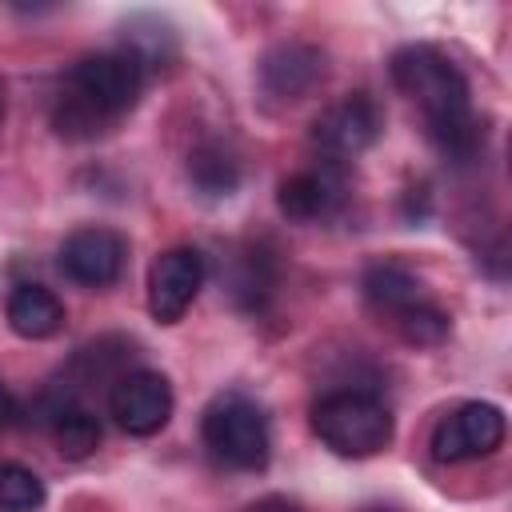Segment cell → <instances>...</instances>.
Segmentation results:
<instances>
[{
  "label": "cell",
  "instance_id": "21",
  "mask_svg": "<svg viewBox=\"0 0 512 512\" xmlns=\"http://www.w3.org/2000/svg\"><path fill=\"white\" fill-rule=\"evenodd\" d=\"M360 512H400V508H388V504H372V508H360Z\"/></svg>",
  "mask_w": 512,
  "mask_h": 512
},
{
  "label": "cell",
  "instance_id": "16",
  "mask_svg": "<svg viewBox=\"0 0 512 512\" xmlns=\"http://www.w3.org/2000/svg\"><path fill=\"white\" fill-rule=\"evenodd\" d=\"M232 296L248 312H260L268 304V296H272V264H268V256L260 248L240 256V264L232 272Z\"/></svg>",
  "mask_w": 512,
  "mask_h": 512
},
{
  "label": "cell",
  "instance_id": "17",
  "mask_svg": "<svg viewBox=\"0 0 512 512\" xmlns=\"http://www.w3.org/2000/svg\"><path fill=\"white\" fill-rule=\"evenodd\" d=\"M48 500L44 480L24 464H0V512H40Z\"/></svg>",
  "mask_w": 512,
  "mask_h": 512
},
{
  "label": "cell",
  "instance_id": "12",
  "mask_svg": "<svg viewBox=\"0 0 512 512\" xmlns=\"http://www.w3.org/2000/svg\"><path fill=\"white\" fill-rule=\"evenodd\" d=\"M8 328L24 340H48L64 328V304L44 284H16L8 292Z\"/></svg>",
  "mask_w": 512,
  "mask_h": 512
},
{
  "label": "cell",
  "instance_id": "11",
  "mask_svg": "<svg viewBox=\"0 0 512 512\" xmlns=\"http://www.w3.org/2000/svg\"><path fill=\"white\" fill-rule=\"evenodd\" d=\"M324 80V52L300 40L276 44L264 60H260V84L268 96L280 100H300L308 96L316 84Z\"/></svg>",
  "mask_w": 512,
  "mask_h": 512
},
{
  "label": "cell",
  "instance_id": "22",
  "mask_svg": "<svg viewBox=\"0 0 512 512\" xmlns=\"http://www.w3.org/2000/svg\"><path fill=\"white\" fill-rule=\"evenodd\" d=\"M0 116H4V100H0Z\"/></svg>",
  "mask_w": 512,
  "mask_h": 512
},
{
  "label": "cell",
  "instance_id": "6",
  "mask_svg": "<svg viewBox=\"0 0 512 512\" xmlns=\"http://www.w3.org/2000/svg\"><path fill=\"white\" fill-rule=\"evenodd\" d=\"M204 272L208 268H204L200 248L180 244V248L160 252L148 268V312H152V320L156 324H176L192 308L196 292L204 288Z\"/></svg>",
  "mask_w": 512,
  "mask_h": 512
},
{
  "label": "cell",
  "instance_id": "10",
  "mask_svg": "<svg viewBox=\"0 0 512 512\" xmlns=\"http://www.w3.org/2000/svg\"><path fill=\"white\" fill-rule=\"evenodd\" d=\"M344 188H348L344 164L316 160L312 168H300V172H292V176L280 184L276 204H280V212H284L288 220L312 224V220H324V216H332V212L340 208Z\"/></svg>",
  "mask_w": 512,
  "mask_h": 512
},
{
  "label": "cell",
  "instance_id": "20",
  "mask_svg": "<svg viewBox=\"0 0 512 512\" xmlns=\"http://www.w3.org/2000/svg\"><path fill=\"white\" fill-rule=\"evenodd\" d=\"M12 420H16V400H12V392H8L4 380H0V428L12 424Z\"/></svg>",
  "mask_w": 512,
  "mask_h": 512
},
{
  "label": "cell",
  "instance_id": "3",
  "mask_svg": "<svg viewBox=\"0 0 512 512\" xmlns=\"http://www.w3.org/2000/svg\"><path fill=\"white\" fill-rule=\"evenodd\" d=\"M392 408L364 388H336L312 404V432L324 448L348 460L376 456L392 444Z\"/></svg>",
  "mask_w": 512,
  "mask_h": 512
},
{
  "label": "cell",
  "instance_id": "1",
  "mask_svg": "<svg viewBox=\"0 0 512 512\" xmlns=\"http://www.w3.org/2000/svg\"><path fill=\"white\" fill-rule=\"evenodd\" d=\"M392 80L420 108L424 132L444 160H452V164L476 160V152L484 148V124L472 112L464 72L440 48L404 44L392 56Z\"/></svg>",
  "mask_w": 512,
  "mask_h": 512
},
{
  "label": "cell",
  "instance_id": "8",
  "mask_svg": "<svg viewBox=\"0 0 512 512\" xmlns=\"http://www.w3.org/2000/svg\"><path fill=\"white\" fill-rule=\"evenodd\" d=\"M128 260V244L112 228H76L60 244V272L80 288H108L120 280Z\"/></svg>",
  "mask_w": 512,
  "mask_h": 512
},
{
  "label": "cell",
  "instance_id": "7",
  "mask_svg": "<svg viewBox=\"0 0 512 512\" xmlns=\"http://www.w3.org/2000/svg\"><path fill=\"white\" fill-rule=\"evenodd\" d=\"M172 404H176L172 384L152 368H136V372L116 376L112 392H108V408L128 436H156L168 424Z\"/></svg>",
  "mask_w": 512,
  "mask_h": 512
},
{
  "label": "cell",
  "instance_id": "2",
  "mask_svg": "<svg viewBox=\"0 0 512 512\" xmlns=\"http://www.w3.org/2000/svg\"><path fill=\"white\" fill-rule=\"evenodd\" d=\"M144 64L128 52V48H112V52H96L72 64L60 96H56V112L52 124L60 136L72 140H88L100 136L108 124H116L120 116H128L144 92Z\"/></svg>",
  "mask_w": 512,
  "mask_h": 512
},
{
  "label": "cell",
  "instance_id": "9",
  "mask_svg": "<svg viewBox=\"0 0 512 512\" xmlns=\"http://www.w3.org/2000/svg\"><path fill=\"white\" fill-rule=\"evenodd\" d=\"M376 136H380V112L368 96H348V100L324 108L312 124V144L332 164L360 156Z\"/></svg>",
  "mask_w": 512,
  "mask_h": 512
},
{
  "label": "cell",
  "instance_id": "18",
  "mask_svg": "<svg viewBox=\"0 0 512 512\" xmlns=\"http://www.w3.org/2000/svg\"><path fill=\"white\" fill-rule=\"evenodd\" d=\"M392 324H396V332H400L408 344H420V348H432V344H440V340L448 336V312L436 308L432 300H420V304L404 308Z\"/></svg>",
  "mask_w": 512,
  "mask_h": 512
},
{
  "label": "cell",
  "instance_id": "19",
  "mask_svg": "<svg viewBox=\"0 0 512 512\" xmlns=\"http://www.w3.org/2000/svg\"><path fill=\"white\" fill-rule=\"evenodd\" d=\"M248 512H304L296 500H288V496H264V500H256Z\"/></svg>",
  "mask_w": 512,
  "mask_h": 512
},
{
  "label": "cell",
  "instance_id": "15",
  "mask_svg": "<svg viewBox=\"0 0 512 512\" xmlns=\"http://www.w3.org/2000/svg\"><path fill=\"white\" fill-rule=\"evenodd\" d=\"M188 176L204 196H228L240 184V164L224 144H200L188 156Z\"/></svg>",
  "mask_w": 512,
  "mask_h": 512
},
{
  "label": "cell",
  "instance_id": "14",
  "mask_svg": "<svg viewBox=\"0 0 512 512\" xmlns=\"http://www.w3.org/2000/svg\"><path fill=\"white\" fill-rule=\"evenodd\" d=\"M48 432L56 440V448L68 456V460H88L96 448H100V420L80 408V404H52L48 408Z\"/></svg>",
  "mask_w": 512,
  "mask_h": 512
},
{
  "label": "cell",
  "instance_id": "5",
  "mask_svg": "<svg viewBox=\"0 0 512 512\" xmlns=\"http://www.w3.org/2000/svg\"><path fill=\"white\" fill-rule=\"evenodd\" d=\"M504 412L488 400H468L452 408L432 432V456L440 464H468L492 456L504 444Z\"/></svg>",
  "mask_w": 512,
  "mask_h": 512
},
{
  "label": "cell",
  "instance_id": "4",
  "mask_svg": "<svg viewBox=\"0 0 512 512\" xmlns=\"http://www.w3.org/2000/svg\"><path fill=\"white\" fill-rule=\"evenodd\" d=\"M204 448L216 464L232 472H260L272 456V432L264 408L244 392H224L204 408L200 420Z\"/></svg>",
  "mask_w": 512,
  "mask_h": 512
},
{
  "label": "cell",
  "instance_id": "13",
  "mask_svg": "<svg viewBox=\"0 0 512 512\" xmlns=\"http://www.w3.org/2000/svg\"><path fill=\"white\" fill-rule=\"evenodd\" d=\"M364 296L388 320H396L404 308L428 300L420 276L408 264H400V260H376V264H368V272H364Z\"/></svg>",
  "mask_w": 512,
  "mask_h": 512
}]
</instances>
